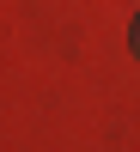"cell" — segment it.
Masks as SVG:
<instances>
[{
    "label": "cell",
    "mask_w": 140,
    "mask_h": 152,
    "mask_svg": "<svg viewBox=\"0 0 140 152\" xmlns=\"http://www.w3.org/2000/svg\"><path fill=\"white\" fill-rule=\"evenodd\" d=\"M128 37H134V55H140V18H134V31H128Z\"/></svg>",
    "instance_id": "obj_1"
}]
</instances>
